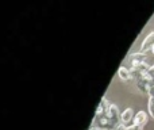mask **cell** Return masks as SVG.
I'll return each mask as SVG.
<instances>
[{"label":"cell","mask_w":154,"mask_h":130,"mask_svg":"<svg viewBox=\"0 0 154 130\" xmlns=\"http://www.w3.org/2000/svg\"><path fill=\"white\" fill-rule=\"evenodd\" d=\"M118 76H119L123 81H128V80L133 79L131 71H130V68H127V66H120L119 71H118Z\"/></svg>","instance_id":"obj_6"},{"label":"cell","mask_w":154,"mask_h":130,"mask_svg":"<svg viewBox=\"0 0 154 130\" xmlns=\"http://www.w3.org/2000/svg\"><path fill=\"white\" fill-rule=\"evenodd\" d=\"M141 53H153L154 54V31H152L143 40L141 45Z\"/></svg>","instance_id":"obj_1"},{"label":"cell","mask_w":154,"mask_h":130,"mask_svg":"<svg viewBox=\"0 0 154 130\" xmlns=\"http://www.w3.org/2000/svg\"><path fill=\"white\" fill-rule=\"evenodd\" d=\"M89 130H103V129H100V128H93V126H92V128H91Z\"/></svg>","instance_id":"obj_9"},{"label":"cell","mask_w":154,"mask_h":130,"mask_svg":"<svg viewBox=\"0 0 154 130\" xmlns=\"http://www.w3.org/2000/svg\"><path fill=\"white\" fill-rule=\"evenodd\" d=\"M134 117H135V114H134V110L133 109H126L125 111L120 114V125L123 126H133L134 125Z\"/></svg>","instance_id":"obj_2"},{"label":"cell","mask_w":154,"mask_h":130,"mask_svg":"<svg viewBox=\"0 0 154 130\" xmlns=\"http://www.w3.org/2000/svg\"><path fill=\"white\" fill-rule=\"evenodd\" d=\"M147 119H149L147 113L143 111V110H141V111H138L135 114V117H134V125L139 126V128H143V126L147 123Z\"/></svg>","instance_id":"obj_3"},{"label":"cell","mask_w":154,"mask_h":130,"mask_svg":"<svg viewBox=\"0 0 154 130\" xmlns=\"http://www.w3.org/2000/svg\"><path fill=\"white\" fill-rule=\"evenodd\" d=\"M109 104L111 103H108V100H107L106 98L101 99L100 103H99V106H97V110H96V113H95V118H100V117H103V115H106Z\"/></svg>","instance_id":"obj_4"},{"label":"cell","mask_w":154,"mask_h":130,"mask_svg":"<svg viewBox=\"0 0 154 130\" xmlns=\"http://www.w3.org/2000/svg\"><path fill=\"white\" fill-rule=\"evenodd\" d=\"M116 130H142V128H139V126H135V125H133V126H123V125H119Z\"/></svg>","instance_id":"obj_8"},{"label":"cell","mask_w":154,"mask_h":130,"mask_svg":"<svg viewBox=\"0 0 154 130\" xmlns=\"http://www.w3.org/2000/svg\"><path fill=\"white\" fill-rule=\"evenodd\" d=\"M147 111L149 115L154 119V85H150L149 90V103H147Z\"/></svg>","instance_id":"obj_5"},{"label":"cell","mask_w":154,"mask_h":130,"mask_svg":"<svg viewBox=\"0 0 154 130\" xmlns=\"http://www.w3.org/2000/svg\"><path fill=\"white\" fill-rule=\"evenodd\" d=\"M141 62H146V54L145 53H134L131 54V65L134 64H141Z\"/></svg>","instance_id":"obj_7"}]
</instances>
